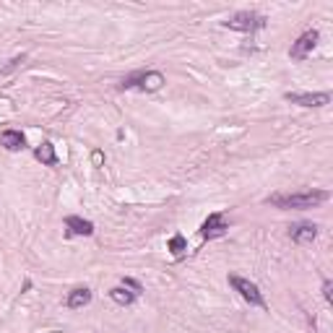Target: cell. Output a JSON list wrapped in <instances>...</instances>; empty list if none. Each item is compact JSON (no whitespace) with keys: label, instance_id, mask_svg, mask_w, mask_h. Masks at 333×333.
I'll return each mask as SVG.
<instances>
[{"label":"cell","instance_id":"5b68a950","mask_svg":"<svg viewBox=\"0 0 333 333\" xmlns=\"http://www.w3.org/2000/svg\"><path fill=\"white\" fill-rule=\"evenodd\" d=\"M317 37H320V34H317L315 29H310V32H304L299 39H297V42L294 45H291V50H289V55H291V60H304V58H307L310 55V52L315 50V45H317Z\"/></svg>","mask_w":333,"mask_h":333},{"label":"cell","instance_id":"9c48e42d","mask_svg":"<svg viewBox=\"0 0 333 333\" xmlns=\"http://www.w3.org/2000/svg\"><path fill=\"white\" fill-rule=\"evenodd\" d=\"M0 146H6L8 151H21L26 146V138L21 130H3L0 133Z\"/></svg>","mask_w":333,"mask_h":333},{"label":"cell","instance_id":"6da1fadb","mask_svg":"<svg viewBox=\"0 0 333 333\" xmlns=\"http://www.w3.org/2000/svg\"><path fill=\"white\" fill-rule=\"evenodd\" d=\"M330 198L328 190H302V193H273L265 198V203L276 208H315Z\"/></svg>","mask_w":333,"mask_h":333},{"label":"cell","instance_id":"8fae6325","mask_svg":"<svg viewBox=\"0 0 333 333\" xmlns=\"http://www.w3.org/2000/svg\"><path fill=\"white\" fill-rule=\"evenodd\" d=\"M91 302V289H86V286H78V289H73L71 294H68V307L71 310H78V307H86V304Z\"/></svg>","mask_w":333,"mask_h":333},{"label":"cell","instance_id":"5bb4252c","mask_svg":"<svg viewBox=\"0 0 333 333\" xmlns=\"http://www.w3.org/2000/svg\"><path fill=\"white\" fill-rule=\"evenodd\" d=\"M185 250H188V242H185V237H182V234H175V237L169 239V252H172L175 258H180Z\"/></svg>","mask_w":333,"mask_h":333},{"label":"cell","instance_id":"2e32d148","mask_svg":"<svg viewBox=\"0 0 333 333\" xmlns=\"http://www.w3.org/2000/svg\"><path fill=\"white\" fill-rule=\"evenodd\" d=\"M323 297H325V302H333V281L330 278L323 281Z\"/></svg>","mask_w":333,"mask_h":333},{"label":"cell","instance_id":"4fadbf2b","mask_svg":"<svg viewBox=\"0 0 333 333\" xmlns=\"http://www.w3.org/2000/svg\"><path fill=\"white\" fill-rule=\"evenodd\" d=\"M110 297H112V302L120 304V307H128V304L136 302V291H130L128 286H115V289H110Z\"/></svg>","mask_w":333,"mask_h":333},{"label":"cell","instance_id":"277c9868","mask_svg":"<svg viewBox=\"0 0 333 333\" xmlns=\"http://www.w3.org/2000/svg\"><path fill=\"white\" fill-rule=\"evenodd\" d=\"M286 102L291 104H299V107H325V104L330 102V94L328 91H307V94H297V91H286L284 94Z\"/></svg>","mask_w":333,"mask_h":333},{"label":"cell","instance_id":"3957f363","mask_svg":"<svg viewBox=\"0 0 333 333\" xmlns=\"http://www.w3.org/2000/svg\"><path fill=\"white\" fill-rule=\"evenodd\" d=\"M226 29H234V32H255V29H263L265 26V19L258 16V13L252 11H239L229 21H224Z\"/></svg>","mask_w":333,"mask_h":333},{"label":"cell","instance_id":"ac0fdd59","mask_svg":"<svg viewBox=\"0 0 333 333\" xmlns=\"http://www.w3.org/2000/svg\"><path fill=\"white\" fill-rule=\"evenodd\" d=\"M123 286H128L130 291H136V294H138V289H141L138 281H133V278H123Z\"/></svg>","mask_w":333,"mask_h":333},{"label":"cell","instance_id":"7c38bea8","mask_svg":"<svg viewBox=\"0 0 333 333\" xmlns=\"http://www.w3.org/2000/svg\"><path fill=\"white\" fill-rule=\"evenodd\" d=\"M34 156H37V159H39V162H42V164H47V167H52V164L58 162L55 146H52L50 141H42V143H39V146H37V151H34Z\"/></svg>","mask_w":333,"mask_h":333},{"label":"cell","instance_id":"7a4b0ae2","mask_svg":"<svg viewBox=\"0 0 333 333\" xmlns=\"http://www.w3.org/2000/svg\"><path fill=\"white\" fill-rule=\"evenodd\" d=\"M229 284L234 286V291H239V297H242L245 302L255 304V307H265V299H263V294H260L258 284H252L250 278H242V276L232 273V276H229Z\"/></svg>","mask_w":333,"mask_h":333},{"label":"cell","instance_id":"9a60e30c","mask_svg":"<svg viewBox=\"0 0 333 333\" xmlns=\"http://www.w3.org/2000/svg\"><path fill=\"white\" fill-rule=\"evenodd\" d=\"M24 63H26V55H16V58H11L6 65H0V76H8V73H13L16 68H21Z\"/></svg>","mask_w":333,"mask_h":333},{"label":"cell","instance_id":"8992f818","mask_svg":"<svg viewBox=\"0 0 333 333\" xmlns=\"http://www.w3.org/2000/svg\"><path fill=\"white\" fill-rule=\"evenodd\" d=\"M289 237L294 239L297 245H310L312 239L317 237V226L310 221H299V224H291L289 226Z\"/></svg>","mask_w":333,"mask_h":333},{"label":"cell","instance_id":"e0dca14e","mask_svg":"<svg viewBox=\"0 0 333 333\" xmlns=\"http://www.w3.org/2000/svg\"><path fill=\"white\" fill-rule=\"evenodd\" d=\"M91 164H94V167H102V164H104V154H102V151H94V154H91Z\"/></svg>","mask_w":333,"mask_h":333},{"label":"cell","instance_id":"52a82bcc","mask_svg":"<svg viewBox=\"0 0 333 333\" xmlns=\"http://www.w3.org/2000/svg\"><path fill=\"white\" fill-rule=\"evenodd\" d=\"M226 229H229V224L224 221V216H221V214H211V216L203 221V226H201V234H203L206 239H214V237L226 234Z\"/></svg>","mask_w":333,"mask_h":333},{"label":"cell","instance_id":"ba28073f","mask_svg":"<svg viewBox=\"0 0 333 333\" xmlns=\"http://www.w3.org/2000/svg\"><path fill=\"white\" fill-rule=\"evenodd\" d=\"M162 86H164V76L159 71H141V81H138L141 91H159Z\"/></svg>","mask_w":333,"mask_h":333},{"label":"cell","instance_id":"30bf717a","mask_svg":"<svg viewBox=\"0 0 333 333\" xmlns=\"http://www.w3.org/2000/svg\"><path fill=\"white\" fill-rule=\"evenodd\" d=\"M65 226H68L71 234H81V237L94 234V224H91L89 219H81V216H68L65 219Z\"/></svg>","mask_w":333,"mask_h":333}]
</instances>
